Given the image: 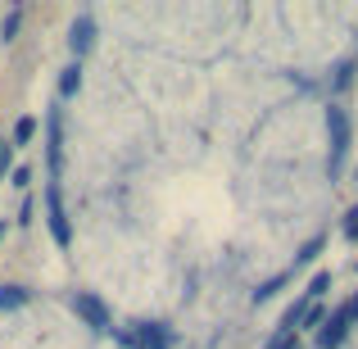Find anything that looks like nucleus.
Here are the masks:
<instances>
[{
  "label": "nucleus",
  "mask_w": 358,
  "mask_h": 349,
  "mask_svg": "<svg viewBox=\"0 0 358 349\" xmlns=\"http://www.w3.org/2000/svg\"><path fill=\"white\" fill-rule=\"evenodd\" d=\"M327 145H331V155H327V177L336 182V177L345 173V155H350V145H354V118L341 100L327 105Z\"/></svg>",
  "instance_id": "obj_1"
},
{
  "label": "nucleus",
  "mask_w": 358,
  "mask_h": 349,
  "mask_svg": "<svg viewBox=\"0 0 358 349\" xmlns=\"http://www.w3.org/2000/svg\"><path fill=\"white\" fill-rule=\"evenodd\" d=\"M354 327H358V290L345 299L341 308H331V313H327V322L313 332V345H317V349H341L345 341H350Z\"/></svg>",
  "instance_id": "obj_2"
},
{
  "label": "nucleus",
  "mask_w": 358,
  "mask_h": 349,
  "mask_svg": "<svg viewBox=\"0 0 358 349\" xmlns=\"http://www.w3.org/2000/svg\"><path fill=\"white\" fill-rule=\"evenodd\" d=\"M127 349H173L177 332L168 322H159V318H145V322H131V332L118 336Z\"/></svg>",
  "instance_id": "obj_3"
},
{
  "label": "nucleus",
  "mask_w": 358,
  "mask_h": 349,
  "mask_svg": "<svg viewBox=\"0 0 358 349\" xmlns=\"http://www.w3.org/2000/svg\"><path fill=\"white\" fill-rule=\"evenodd\" d=\"M69 308L91 327V332H114V308H109L96 290H73V295H69Z\"/></svg>",
  "instance_id": "obj_4"
},
{
  "label": "nucleus",
  "mask_w": 358,
  "mask_h": 349,
  "mask_svg": "<svg viewBox=\"0 0 358 349\" xmlns=\"http://www.w3.org/2000/svg\"><path fill=\"white\" fill-rule=\"evenodd\" d=\"M45 222H50V236H55V245H64V250H69V245H73V227H69L64 191H59V182H55V177H50V186H45Z\"/></svg>",
  "instance_id": "obj_5"
},
{
  "label": "nucleus",
  "mask_w": 358,
  "mask_h": 349,
  "mask_svg": "<svg viewBox=\"0 0 358 349\" xmlns=\"http://www.w3.org/2000/svg\"><path fill=\"white\" fill-rule=\"evenodd\" d=\"M96 36H100V27H96V18H91V14H78V18H73V27H69V50H73V59H78V64L96 50Z\"/></svg>",
  "instance_id": "obj_6"
},
{
  "label": "nucleus",
  "mask_w": 358,
  "mask_h": 349,
  "mask_svg": "<svg viewBox=\"0 0 358 349\" xmlns=\"http://www.w3.org/2000/svg\"><path fill=\"white\" fill-rule=\"evenodd\" d=\"M64 114H59V105L45 114V131H50V173H59V159H64Z\"/></svg>",
  "instance_id": "obj_7"
},
{
  "label": "nucleus",
  "mask_w": 358,
  "mask_h": 349,
  "mask_svg": "<svg viewBox=\"0 0 358 349\" xmlns=\"http://www.w3.org/2000/svg\"><path fill=\"white\" fill-rule=\"evenodd\" d=\"M327 250V232H317L313 236V241H304V245H299V254H295V263H290V277H295V272L299 268H308V263H313L317 259V254H322Z\"/></svg>",
  "instance_id": "obj_8"
},
{
  "label": "nucleus",
  "mask_w": 358,
  "mask_h": 349,
  "mask_svg": "<svg viewBox=\"0 0 358 349\" xmlns=\"http://www.w3.org/2000/svg\"><path fill=\"white\" fill-rule=\"evenodd\" d=\"M32 304V290L27 286H0V313H14V308Z\"/></svg>",
  "instance_id": "obj_9"
},
{
  "label": "nucleus",
  "mask_w": 358,
  "mask_h": 349,
  "mask_svg": "<svg viewBox=\"0 0 358 349\" xmlns=\"http://www.w3.org/2000/svg\"><path fill=\"white\" fill-rule=\"evenodd\" d=\"M78 91H82V64L73 59L69 69L59 73V100H73V96H78Z\"/></svg>",
  "instance_id": "obj_10"
},
{
  "label": "nucleus",
  "mask_w": 358,
  "mask_h": 349,
  "mask_svg": "<svg viewBox=\"0 0 358 349\" xmlns=\"http://www.w3.org/2000/svg\"><path fill=\"white\" fill-rule=\"evenodd\" d=\"M354 73H358L354 59H341V64H336V78H331V91H336V96H341L345 87H354Z\"/></svg>",
  "instance_id": "obj_11"
},
{
  "label": "nucleus",
  "mask_w": 358,
  "mask_h": 349,
  "mask_svg": "<svg viewBox=\"0 0 358 349\" xmlns=\"http://www.w3.org/2000/svg\"><path fill=\"white\" fill-rule=\"evenodd\" d=\"M286 281H290V272H277V277H268V281H263L259 290H254V304H268V299L277 295V290L286 286Z\"/></svg>",
  "instance_id": "obj_12"
},
{
  "label": "nucleus",
  "mask_w": 358,
  "mask_h": 349,
  "mask_svg": "<svg viewBox=\"0 0 358 349\" xmlns=\"http://www.w3.org/2000/svg\"><path fill=\"white\" fill-rule=\"evenodd\" d=\"M32 136H36V118H18V122H14V136H9V145L18 150V145H27Z\"/></svg>",
  "instance_id": "obj_13"
},
{
  "label": "nucleus",
  "mask_w": 358,
  "mask_h": 349,
  "mask_svg": "<svg viewBox=\"0 0 358 349\" xmlns=\"http://www.w3.org/2000/svg\"><path fill=\"white\" fill-rule=\"evenodd\" d=\"M18 27H23V9L14 5L5 18H0V36H5V41H14V36H18Z\"/></svg>",
  "instance_id": "obj_14"
},
{
  "label": "nucleus",
  "mask_w": 358,
  "mask_h": 349,
  "mask_svg": "<svg viewBox=\"0 0 358 349\" xmlns=\"http://www.w3.org/2000/svg\"><path fill=\"white\" fill-rule=\"evenodd\" d=\"M341 236L350 245H358V204H350V209H345V218H341Z\"/></svg>",
  "instance_id": "obj_15"
},
{
  "label": "nucleus",
  "mask_w": 358,
  "mask_h": 349,
  "mask_svg": "<svg viewBox=\"0 0 358 349\" xmlns=\"http://www.w3.org/2000/svg\"><path fill=\"white\" fill-rule=\"evenodd\" d=\"M263 349H299V332H272Z\"/></svg>",
  "instance_id": "obj_16"
},
{
  "label": "nucleus",
  "mask_w": 358,
  "mask_h": 349,
  "mask_svg": "<svg viewBox=\"0 0 358 349\" xmlns=\"http://www.w3.org/2000/svg\"><path fill=\"white\" fill-rule=\"evenodd\" d=\"M308 295H313V299H322L327 295V290H331V272H313V277H308Z\"/></svg>",
  "instance_id": "obj_17"
},
{
  "label": "nucleus",
  "mask_w": 358,
  "mask_h": 349,
  "mask_svg": "<svg viewBox=\"0 0 358 349\" xmlns=\"http://www.w3.org/2000/svg\"><path fill=\"white\" fill-rule=\"evenodd\" d=\"M5 173H14V145H9V136L0 131V182H5Z\"/></svg>",
  "instance_id": "obj_18"
},
{
  "label": "nucleus",
  "mask_w": 358,
  "mask_h": 349,
  "mask_svg": "<svg viewBox=\"0 0 358 349\" xmlns=\"http://www.w3.org/2000/svg\"><path fill=\"white\" fill-rule=\"evenodd\" d=\"M9 182H14V186H27V182H32V168H27V164H14V173H9Z\"/></svg>",
  "instance_id": "obj_19"
},
{
  "label": "nucleus",
  "mask_w": 358,
  "mask_h": 349,
  "mask_svg": "<svg viewBox=\"0 0 358 349\" xmlns=\"http://www.w3.org/2000/svg\"><path fill=\"white\" fill-rule=\"evenodd\" d=\"M5 236H9V222H0V245H5Z\"/></svg>",
  "instance_id": "obj_20"
}]
</instances>
